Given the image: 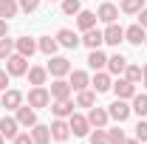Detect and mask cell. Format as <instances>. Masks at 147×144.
I'll return each mask as SVG.
<instances>
[{
    "label": "cell",
    "mask_w": 147,
    "mask_h": 144,
    "mask_svg": "<svg viewBox=\"0 0 147 144\" xmlns=\"http://www.w3.org/2000/svg\"><path fill=\"white\" fill-rule=\"evenodd\" d=\"M113 93H116V99H133L136 96V85L122 76L119 82H113Z\"/></svg>",
    "instance_id": "obj_8"
},
{
    "label": "cell",
    "mask_w": 147,
    "mask_h": 144,
    "mask_svg": "<svg viewBox=\"0 0 147 144\" xmlns=\"http://www.w3.org/2000/svg\"><path fill=\"white\" fill-rule=\"evenodd\" d=\"M96 17L110 26V23H116V17H119V9H116L113 3H102V6H99V11H96Z\"/></svg>",
    "instance_id": "obj_15"
},
{
    "label": "cell",
    "mask_w": 147,
    "mask_h": 144,
    "mask_svg": "<svg viewBox=\"0 0 147 144\" xmlns=\"http://www.w3.org/2000/svg\"><path fill=\"white\" fill-rule=\"evenodd\" d=\"M0 90H9V71L0 68Z\"/></svg>",
    "instance_id": "obj_40"
},
{
    "label": "cell",
    "mask_w": 147,
    "mask_h": 144,
    "mask_svg": "<svg viewBox=\"0 0 147 144\" xmlns=\"http://www.w3.org/2000/svg\"><path fill=\"white\" fill-rule=\"evenodd\" d=\"M136 139H139L142 144H147V122H144V119L136 124Z\"/></svg>",
    "instance_id": "obj_37"
},
{
    "label": "cell",
    "mask_w": 147,
    "mask_h": 144,
    "mask_svg": "<svg viewBox=\"0 0 147 144\" xmlns=\"http://www.w3.org/2000/svg\"><path fill=\"white\" fill-rule=\"evenodd\" d=\"M125 68H127V59H125L122 54L108 57V71H110V73H116V76H119V73H125Z\"/></svg>",
    "instance_id": "obj_26"
},
{
    "label": "cell",
    "mask_w": 147,
    "mask_h": 144,
    "mask_svg": "<svg viewBox=\"0 0 147 144\" xmlns=\"http://www.w3.org/2000/svg\"><path fill=\"white\" fill-rule=\"evenodd\" d=\"M20 11V3L17 0H0V17H14V14H17Z\"/></svg>",
    "instance_id": "obj_29"
},
{
    "label": "cell",
    "mask_w": 147,
    "mask_h": 144,
    "mask_svg": "<svg viewBox=\"0 0 147 144\" xmlns=\"http://www.w3.org/2000/svg\"><path fill=\"white\" fill-rule=\"evenodd\" d=\"M88 65H91L93 71H102V68H105V65H108V57L102 54V51H99V48H93L91 54H88Z\"/></svg>",
    "instance_id": "obj_27"
},
{
    "label": "cell",
    "mask_w": 147,
    "mask_h": 144,
    "mask_svg": "<svg viewBox=\"0 0 147 144\" xmlns=\"http://www.w3.org/2000/svg\"><path fill=\"white\" fill-rule=\"evenodd\" d=\"M130 113H133V110H130V105H127V99H116V102H113V105H108V116H110V119H116V122H119V124H122V122H125V119H127Z\"/></svg>",
    "instance_id": "obj_4"
},
{
    "label": "cell",
    "mask_w": 147,
    "mask_h": 144,
    "mask_svg": "<svg viewBox=\"0 0 147 144\" xmlns=\"http://www.w3.org/2000/svg\"><path fill=\"white\" fill-rule=\"evenodd\" d=\"M0 102H3L6 110H17L20 105H23V93L14 90V88H9V90H3V99H0Z\"/></svg>",
    "instance_id": "obj_10"
},
{
    "label": "cell",
    "mask_w": 147,
    "mask_h": 144,
    "mask_svg": "<svg viewBox=\"0 0 147 144\" xmlns=\"http://www.w3.org/2000/svg\"><path fill=\"white\" fill-rule=\"evenodd\" d=\"M108 144H125V130H119V127L108 130Z\"/></svg>",
    "instance_id": "obj_35"
},
{
    "label": "cell",
    "mask_w": 147,
    "mask_h": 144,
    "mask_svg": "<svg viewBox=\"0 0 147 144\" xmlns=\"http://www.w3.org/2000/svg\"><path fill=\"white\" fill-rule=\"evenodd\" d=\"M144 45H147V40H144Z\"/></svg>",
    "instance_id": "obj_47"
},
{
    "label": "cell",
    "mask_w": 147,
    "mask_h": 144,
    "mask_svg": "<svg viewBox=\"0 0 147 144\" xmlns=\"http://www.w3.org/2000/svg\"><path fill=\"white\" fill-rule=\"evenodd\" d=\"M133 113H136V116H142V119H144L147 116V93H136V96H133Z\"/></svg>",
    "instance_id": "obj_28"
},
{
    "label": "cell",
    "mask_w": 147,
    "mask_h": 144,
    "mask_svg": "<svg viewBox=\"0 0 147 144\" xmlns=\"http://www.w3.org/2000/svg\"><path fill=\"white\" fill-rule=\"evenodd\" d=\"M139 26L147 31V9H142V11H139Z\"/></svg>",
    "instance_id": "obj_41"
},
{
    "label": "cell",
    "mask_w": 147,
    "mask_h": 144,
    "mask_svg": "<svg viewBox=\"0 0 147 144\" xmlns=\"http://www.w3.org/2000/svg\"><path fill=\"white\" fill-rule=\"evenodd\" d=\"M57 48H59L57 37H40V40H37V51H42L45 57H54Z\"/></svg>",
    "instance_id": "obj_19"
},
{
    "label": "cell",
    "mask_w": 147,
    "mask_h": 144,
    "mask_svg": "<svg viewBox=\"0 0 147 144\" xmlns=\"http://www.w3.org/2000/svg\"><path fill=\"white\" fill-rule=\"evenodd\" d=\"M144 9V0H122V11L125 14H139Z\"/></svg>",
    "instance_id": "obj_31"
},
{
    "label": "cell",
    "mask_w": 147,
    "mask_h": 144,
    "mask_svg": "<svg viewBox=\"0 0 147 144\" xmlns=\"http://www.w3.org/2000/svg\"><path fill=\"white\" fill-rule=\"evenodd\" d=\"M91 85H93V90H96V93H105V90H110V88H113V82H110V76H108L105 71H99V73H96V76L91 79Z\"/></svg>",
    "instance_id": "obj_24"
},
{
    "label": "cell",
    "mask_w": 147,
    "mask_h": 144,
    "mask_svg": "<svg viewBox=\"0 0 147 144\" xmlns=\"http://www.w3.org/2000/svg\"><path fill=\"white\" fill-rule=\"evenodd\" d=\"M125 79H130L133 85L142 82V65H127V68H125Z\"/></svg>",
    "instance_id": "obj_33"
},
{
    "label": "cell",
    "mask_w": 147,
    "mask_h": 144,
    "mask_svg": "<svg viewBox=\"0 0 147 144\" xmlns=\"http://www.w3.org/2000/svg\"><path fill=\"white\" fill-rule=\"evenodd\" d=\"M37 6H40V0H20V9L28 14V11H37Z\"/></svg>",
    "instance_id": "obj_38"
},
{
    "label": "cell",
    "mask_w": 147,
    "mask_h": 144,
    "mask_svg": "<svg viewBox=\"0 0 147 144\" xmlns=\"http://www.w3.org/2000/svg\"><path fill=\"white\" fill-rule=\"evenodd\" d=\"M142 82H144V88H147V62H144V68H142Z\"/></svg>",
    "instance_id": "obj_43"
},
{
    "label": "cell",
    "mask_w": 147,
    "mask_h": 144,
    "mask_svg": "<svg viewBox=\"0 0 147 144\" xmlns=\"http://www.w3.org/2000/svg\"><path fill=\"white\" fill-rule=\"evenodd\" d=\"M91 144H108V133H105V127H96L91 133Z\"/></svg>",
    "instance_id": "obj_36"
},
{
    "label": "cell",
    "mask_w": 147,
    "mask_h": 144,
    "mask_svg": "<svg viewBox=\"0 0 147 144\" xmlns=\"http://www.w3.org/2000/svg\"><path fill=\"white\" fill-rule=\"evenodd\" d=\"M57 42H59L62 48H76V45H79L82 40L74 34L71 28H59V31H57Z\"/></svg>",
    "instance_id": "obj_13"
},
{
    "label": "cell",
    "mask_w": 147,
    "mask_h": 144,
    "mask_svg": "<svg viewBox=\"0 0 147 144\" xmlns=\"http://www.w3.org/2000/svg\"><path fill=\"white\" fill-rule=\"evenodd\" d=\"M68 124H71L74 136H88V130H91L88 116H79V113H71V116H68Z\"/></svg>",
    "instance_id": "obj_5"
},
{
    "label": "cell",
    "mask_w": 147,
    "mask_h": 144,
    "mask_svg": "<svg viewBox=\"0 0 147 144\" xmlns=\"http://www.w3.org/2000/svg\"><path fill=\"white\" fill-rule=\"evenodd\" d=\"M125 40H127V42H133V45H142V42L147 40V31L139 26V23H136V26L125 28Z\"/></svg>",
    "instance_id": "obj_17"
},
{
    "label": "cell",
    "mask_w": 147,
    "mask_h": 144,
    "mask_svg": "<svg viewBox=\"0 0 147 144\" xmlns=\"http://www.w3.org/2000/svg\"><path fill=\"white\" fill-rule=\"evenodd\" d=\"M68 136H71V124H68L65 119H54V122H51V139L68 141Z\"/></svg>",
    "instance_id": "obj_9"
},
{
    "label": "cell",
    "mask_w": 147,
    "mask_h": 144,
    "mask_svg": "<svg viewBox=\"0 0 147 144\" xmlns=\"http://www.w3.org/2000/svg\"><path fill=\"white\" fill-rule=\"evenodd\" d=\"M45 68H48V73H51V76H54V79H62V76H68V73L74 71L71 68V62H68V59H65V57H48V65H45Z\"/></svg>",
    "instance_id": "obj_1"
},
{
    "label": "cell",
    "mask_w": 147,
    "mask_h": 144,
    "mask_svg": "<svg viewBox=\"0 0 147 144\" xmlns=\"http://www.w3.org/2000/svg\"><path fill=\"white\" fill-rule=\"evenodd\" d=\"M62 11L65 14H79L82 11V3L79 0H62Z\"/></svg>",
    "instance_id": "obj_34"
},
{
    "label": "cell",
    "mask_w": 147,
    "mask_h": 144,
    "mask_svg": "<svg viewBox=\"0 0 147 144\" xmlns=\"http://www.w3.org/2000/svg\"><path fill=\"white\" fill-rule=\"evenodd\" d=\"M45 79H48V68L28 65V82H31V85H45Z\"/></svg>",
    "instance_id": "obj_23"
},
{
    "label": "cell",
    "mask_w": 147,
    "mask_h": 144,
    "mask_svg": "<svg viewBox=\"0 0 147 144\" xmlns=\"http://www.w3.org/2000/svg\"><path fill=\"white\" fill-rule=\"evenodd\" d=\"M11 54H14V40L0 37V59H9Z\"/></svg>",
    "instance_id": "obj_32"
},
{
    "label": "cell",
    "mask_w": 147,
    "mask_h": 144,
    "mask_svg": "<svg viewBox=\"0 0 147 144\" xmlns=\"http://www.w3.org/2000/svg\"><path fill=\"white\" fill-rule=\"evenodd\" d=\"M102 34H105V42H108V45H119V42L125 40V28H122L119 23H110Z\"/></svg>",
    "instance_id": "obj_11"
},
{
    "label": "cell",
    "mask_w": 147,
    "mask_h": 144,
    "mask_svg": "<svg viewBox=\"0 0 147 144\" xmlns=\"http://www.w3.org/2000/svg\"><path fill=\"white\" fill-rule=\"evenodd\" d=\"M31 139H34V144H48V141H51V127L34 124V127H31Z\"/></svg>",
    "instance_id": "obj_25"
},
{
    "label": "cell",
    "mask_w": 147,
    "mask_h": 144,
    "mask_svg": "<svg viewBox=\"0 0 147 144\" xmlns=\"http://www.w3.org/2000/svg\"><path fill=\"white\" fill-rule=\"evenodd\" d=\"M125 144H142L139 139H125Z\"/></svg>",
    "instance_id": "obj_44"
},
{
    "label": "cell",
    "mask_w": 147,
    "mask_h": 144,
    "mask_svg": "<svg viewBox=\"0 0 147 144\" xmlns=\"http://www.w3.org/2000/svg\"><path fill=\"white\" fill-rule=\"evenodd\" d=\"M28 105L34 110L37 108H48V105H51V93L42 88V85H34V88L28 90Z\"/></svg>",
    "instance_id": "obj_3"
},
{
    "label": "cell",
    "mask_w": 147,
    "mask_h": 144,
    "mask_svg": "<svg viewBox=\"0 0 147 144\" xmlns=\"http://www.w3.org/2000/svg\"><path fill=\"white\" fill-rule=\"evenodd\" d=\"M14 144H34V139H31V133H17Z\"/></svg>",
    "instance_id": "obj_39"
},
{
    "label": "cell",
    "mask_w": 147,
    "mask_h": 144,
    "mask_svg": "<svg viewBox=\"0 0 147 144\" xmlns=\"http://www.w3.org/2000/svg\"><path fill=\"white\" fill-rule=\"evenodd\" d=\"M93 102H96V90H79V96H76V108H93Z\"/></svg>",
    "instance_id": "obj_30"
},
{
    "label": "cell",
    "mask_w": 147,
    "mask_h": 144,
    "mask_svg": "<svg viewBox=\"0 0 147 144\" xmlns=\"http://www.w3.org/2000/svg\"><path fill=\"white\" fill-rule=\"evenodd\" d=\"M14 51L23 57H31L37 51V40H31V37H20V40H14Z\"/></svg>",
    "instance_id": "obj_14"
},
{
    "label": "cell",
    "mask_w": 147,
    "mask_h": 144,
    "mask_svg": "<svg viewBox=\"0 0 147 144\" xmlns=\"http://www.w3.org/2000/svg\"><path fill=\"white\" fill-rule=\"evenodd\" d=\"M96 11H88V9H82L79 14H76V26L82 28V31H88V28H96Z\"/></svg>",
    "instance_id": "obj_16"
},
{
    "label": "cell",
    "mask_w": 147,
    "mask_h": 144,
    "mask_svg": "<svg viewBox=\"0 0 147 144\" xmlns=\"http://www.w3.org/2000/svg\"><path fill=\"white\" fill-rule=\"evenodd\" d=\"M48 93H51V99H71V85L65 79H54Z\"/></svg>",
    "instance_id": "obj_12"
},
{
    "label": "cell",
    "mask_w": 147,
    "mask_h": 144,
    "mask_svg": "<svg viewBox=\"0 0 147 144\" xmlns=\"http://www.w3.org/2000/svg\"><path fill=\"white\" fill-rule=\"evenodd\" d=\"M108 110L105 108H91V113H88V122H91V127H105L108 124Z\"/></svg>",
    "instance_id": "obj_22"
},
{
    "label": "cell",
    "mask_w": 147,
    "mask_h": 144,
    "mask_svg": "<svg viewBox=\"0 0 147 144\" xmlns=\"http://www.w3.org/2000/svg\"><path fill=\"white\" fill-rule=\"evenodd\" d=\"M17 124L20 127H34L37 124V110L31 105H20L17 108Z\"/></svg>",
    "instance_id": "obj_7"
},
{
    "label": "cell",
    "mask_w": 147,
    "mask_h": 144,
    "mask_svg": "<svg viewBox=\"0 0 147 144\" xmlns=\"http://www.w3.org/2000/svg\"><path fill=\"white\" fill-rule=\"evenodd\" d=\"M74 108L76 105H74L71 99H51V113H54L57 119H68L74 113Z\"/></svg>",
    "instance_id": "obj_6"
},
{
    "label": "cell",
    "mask_w": 147,
    "mask_h": 144,
    "mask_svg": "<svg viewBox=\"0 0 147 144\" xmlns=\"http://www.w3.org/2000/svg\"><path fill=\"white\" fill-rule=\"evenodd\" d=\"M6 71H9V76H26V73H28V57L11 54L6 59Z\"/></svg>",
    "instance_id": "obj_2"
},
{
    "label": "cell",
    "mask_w": 147,
    "mask_h": 144,
    "mask_svg": "<svg viewBox=\"0 0 147 144\" xmlns=\"http://www.w3.org/2000/svg\"><path fill=\"white\" fill-rule=\"evenodd\" d=\"M68 85H71V90L79 93V90H85L88 85H91V79H88L85 71H71V82H68Z\"/></svg>",
    "instance_id": "obj_21"
},
{
    "label": "cell",
    "mask_w": 147,
    "mask_h": 144,
    "mask_svg": "<svg viewBox=\"0 0 147 144\" xmlns=\"http://www.w3.org/2000/svg\"><path fill=\"white\" fill-rule=\"evenodd\" d=\"M0 144H3V133H0Z\"/></svg>",
    "instance_id": "obj_46"
},
{
    "label": "cell",
    "mask_w": 147,
    "mask_h": 144,
    "mask_svg": "<svg viewBox=\"0 0 147 144\" xmlns=\"http://www.w3.org/2000/svg\"><path fill=\"white\" fill-rule=\"evenodd\" d=\"M82 42L93 51V48H99V45L105 42V34H102L99 28H88V31H85V37H82Z\"/></svg>",
    "instance_id": "obj_20"
},
{
    "label": "cell",
    "mask_w": 147,
    "mask_h": 144,
    "mask_svg": "<svg viewBox=\"0 0 147 144\" xmlns=\"http://www.w3.org/2000/svg\"><path fill=\"white\" fill-rule=\"evenodd\" d=\"M17 119H11V116H3L0 119V133H3V139H11L14 141V136H17Z\"/></svg>",
    "instance_id": "obj_18"
},
{
    "label": "cell",
    "mask_w": 147,
    "mask_h": 144,
    "mask_svg": "<svg viewBox=\"0 0 147 144\" xmlns=\"http://www.w3.org/2000/svg\"><path fill=\"white\" fill-rule=\"evenodd\" d=\"M48 3H62V0H48Z\"/></svg>",
    "instance_id": "obj_45"
},
{
    "label": "cell",
    "mask_w": 147,
    "mask_h": 144,
    "mask_svg": "<svg viewBox=\"0 0 147 144\" xmlns=\"http://www.w3.org/2000/svg\"><path fill=\"white\" fill-rule=\"evenodd\" d=\"M6 34H9V20L0 17V37H6Z\"/></svg>",
    "instance_id": "obj_42"
}]
</instances>
